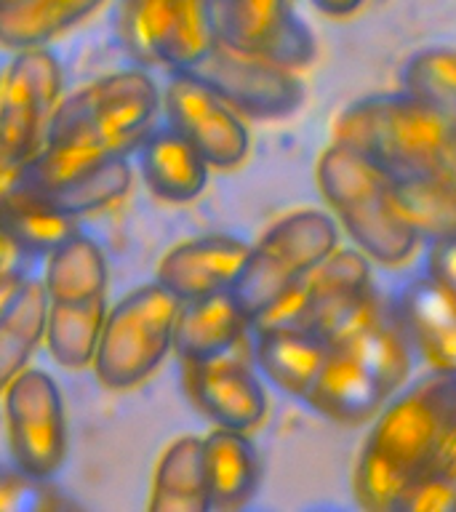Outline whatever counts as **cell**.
<instances>
[{"label": "cell", "instance_id": "6da1fadb", "mask_svg": "<svg viewBox=\"0 0 456 512\" xmlns=\"http://www.w3.org/2000/svg\"><path fill=\"white\" fill-rule=\"evenodd\" d=\"M368 424L352 491L363 510L392 512L456 440V371L430 368L408 379Z\"/></svg>", "mask_w": 456, "mask_h": 512}, {"label": "cell", "instance_id": "7a4b0ae2", "mask_svg": "<svg viewBox=\"0 0 456 512\" xmlns=\"http://www.w3.org/2000/svg\"><path fill=\"white\" fill-rule=\"evenodd\" d=\"M334 142L368 155L398 184L456 179V120L406 91L347 104L334 120Z\"/></svg>", "mask_w": 456, "mask_h": 512}, {"label": "cell", "instance_id": "3957f363", "mask_svg": "<svg viewBox=\"0 0 456 512\" xmlns=\"http://www.w3.org/2000/svg\"><path fill=\"white\" fill-rule=\"evenodd\" d=\"M315 179L336 224L371 262L398 267L422 246L400 203L398 182L368 155L331 139L320 152Z\"/></svg>", "mask_w": 456, "mask_h": 512}, {"label": "cell", "instance_id": "277c9868", "mask_svg": "<svg viewBox=\"0 0 456 512\" xmlns=\"http://www.w3.org/2000/svg\"><path fill=\"white\" fill-rule=\"evenodd\" d=\"M158 115L160 88L147 72H110L59 102L46 144L94 163L118 158L142 144Z\"/></svg>", "mask_w": 456, "mask_h": 512}, {"label": "cell", "instance_id": "5b68a950", "mask_svg": "<svg viewBox=\"0 0 456 512\" xmlns=\"http://www.w3.org/2000/svg\"><path fill=\"white\" fill-rule=\"evenodd\" d=\"M179 310L182 302L158 280L128 291L112 304L91 363L99 384L123 392L147 382L174 350Z\"/></svg>", "mask_w": 456, "mask_h": 512}, {"label": "cell", "instance_id": "8992f818", "mask_svg": "<svg viewBox=\"0 0 456 512\" xmlns=\"http://www.w3.org/2000/svg\"><path fill=\"white\" fill-rule=\"evenodd\" d=\"M336 248L339 224L320 208H299L270 224L251 243L246 264L230 288L251 326Z\"/></svg>", "mask_w": 456, "mask_h": 512}, {"label": "cell", "instance_id": "52a82bcc", "mask_svg": "<svg viewBox=\"0 0 456 512\" xmlns=\"http://www.w3.org/2000/svg\"><path fill=\"white\" fill-rule=\"evenodd\" d=\"M62 94V64L48 46L14 51L0 67V166L24 171L43 150Z\"/></svg>", "mask_w": 456, "mask_h": 512}, {"label": "cell", "instance_id": "ba28073f", "mask_svg": "<svg viewBox=\"0 0 456 512\" xmlns=\"http://www.w3.org/2000/svg\"><path fill=\"white\" fill-rule=\"evenodd\" d=\"M371 288V259L358 248H336L280 302L272 304L254 326L291 328L326 342Z\"/></svg>", "mask_w": 456, "mask_h": 512}, {"label": "cell", "instance_id": "9c48e42d", "mask_svg": "<svg viewBox=\"0 0 456 512\" xmlns=\"http://www.w3.org/2000/svg\"><path fill=\"white\" fill-rule=\"evenodd\" d=\"M11 462L35 480H54L67 462V414L59 384L43 368H24L3 390Z\"/></svg>", "mask_w": 456, "mask_h": 512}, {"label": "cell", "instance_id": "30bf717a", "mask_svg": "<svg viewBox=\"0 0 456 512\" xmlns=\"http://www.w3.org/2000/svg\"><path fill=\"white\" fill-rule=\"evenodd\" d=\"M120 30L136 56L171 72L195 70L216 46L211 0H120Z\"/></svg>", "mask_w": 456, "mask_h": 512}, {"label": "cell", "instance_id": "8fae6325", "mask_svg": "<svg viewBox=\"0 0 456 512\" xmlns=\"http://www.w3.org/2000/svg\"><path fill=\"white\" fill-rule=\"evenodd\" d=\"M160 110L166 115V126L192 144L216 171L238 168L248 158L251 134L243 115L198 75L171 72L160 94Z\"/></svg>", "mask_w": 456, "mask_h": 512}, {"label": "cell", "instance_id": "7c38bea8", "mask_svg": "<svg viewBox=\"0 0 456 512\" xmlns=\"http://www.w3.org/2000/svg\"><path fill=\"white\" fill-rule=\"evenodd\" d=\"M216 43L302 70L318 48L315 35L294 11V0H211Z\"/></svg>", "mask_w": 456, "mask_h": 512}, {"label": "cell", "instance_id": "4fadbf2b", "mask_svg": "<svg viewBox=\"0 0 456 512\" xmlns=\"http://www.w3.org/2000/svg\"><path fill=\"white\" fill-rule=\"evenodd\" d=\"M206 80L232 110L256 120H280L304 104V86L296 70L240 54L216 43L211 54L190 70Z\"/></svg>", "mask_w": 456, "mask_h": 512}, {"label": "cell", "instance_id": "5bb4252c", "mask_svg": "<svg viewBox=\"0 0 456 512\" xmlns=\"http://www.w3.org/2000/svg\"><path fill=\"white\" fill-rule=\"evenodd\" d=\"M326 344L358 360L390 398L411 379L414 344L408 339L395 299L390 302L376 286L339 323Z\"/></svg>", "mask_w": 456, "mask_h": 512}, {"label": "cell", "instance_id": "9a60e30c", "mask_svg": "<svg viewBox=\"0 0 456 512\" xmlns=\"http://www.w3.org/2000/svg\"><path fill=\"white\" fill-rule=\"evenodd\" d=\"M187 398L214 427L251 432L267 419V390L254 368L227 355L182 363Z\"/></svg>", "mask_w": 456, "mask_h": 512}, {"label": "cell", "instance_id": "2e32d148", "mask_svg": "<svg viewBox=\"0 0 456 512\" xmlns=\"http://www.w3.org/2000/svg\"><path fill=\"white\" fill-rule=\"evenodd\" d=\"M248 248L251 243L224 232L184 240L160 259L155 280L182 304L230 291L246 264Z\"/></svg>", "mask_w": 456, "mask_h": 512}, {"label": "cell", "instance_id": "e0dca14e", "mask_svg": "<svg viewBox=\"0 0 456 512\" xmlns=\"http://www.w3.org/2000/svg\"><path fill=\"white\" fill-rule=\"evenodd\" d=\"M390 395L347 352L328 347L315 382L302 398L310 411L342 427H360L379 414Z\"/></svg>", "mask_w": 456, "mask_h": 512}, {"label": "cell", "instance_id": "ac0fdd59", "mask_svg": "<svg viewBox=\"0 0 456 512\" xmlns=\"http://www.w3.org/2000/svg\"><path fill=\"white\" fill-rule=\"evenodd\" d=\"M414 350L430 368L456 371V299L430 275L414 278L395 299Z\"/></svg>", "mask_w": 456, "mask_h": 512}, {"label": "cell", "instance_id": "d6986e66", "mask_svg": "<svg viewBox=\"0 0 456 512\" xmlns=\"http://www.w3.org/2000/svg\"><path fill=\"white\" fill-rule=\"evenodd\" d=\"M251 331V318L232 291L184 302L174 326V352L182 363L227 355Z\"/></svg>", "mask_w": 456, "mask_h": 512}, {"label": "cell", "instance_id": "ffe728a7", "mask_svg": "<svg viewBox=\"0 0 456 512\" xmlns=\"http://www.w3.org/2000/svg\"><path fill=\"white\" fill-rule=\"evenodd\" d=\"M211 510L235 512L254 502L262 486V462L248 432L214 427L203 438Z\"/></svg>", "mask_w": 456, "mask_h": 512}, {"label": "cell", "instance_id": "44dd1931", "mask_svg": "<svg viewBox=\"0 0 456 512\" xmlns=\"http://www.w3.org/2000/svg\"><path fill=\"white\" fill-rule=\"evenodd\" d=\"M136 150L142 179L155 198L166 203H190L206 190L211 166L174 128L155 126Z\"/></svg>", "mask_w": 456, "mask_h": 512}, {"label": "cell", "instance_id": "7402d4cb", "mask_svg": "<svg viewBox=\"0 0 456 512\" xmlns=\"http://www.w3.org/2000/svg\"><path fill=\"white\" fill-rule=\"evenodd\" d=\"M328 344L318 336L291 331V328L254 326V363L259 374L286 392L291 398L302 400L315 382Z\"/></svg>", "mask_w": 456, "mask_h": 512}, {"label": "cell", "instance_id": "603a6c76", "mask_svg": "<svg viewBox=\"0 0 456 512\" xmlns=\"http://www.w3.org/2000/svg\"><path fill=\"white\" fill-rule=\"evenodd\" d=\"M107 0H0V46L43 48L86 22Z\"/></svg>", "mask_w": 456, "mask_h": 512}, {"label": "cell", "instance_id": "cb8c5ba5", "mask_svg": "<svg viewBox=\"0 0 456 512\" xmlns=\"http://www.w3.org/2000/svg\"><path fill=\"white\" fill-rule=\"evenodd\" d=\"M152 512H208L206 462H203V438L182 435L171 440L152 475L150 502Z\"/></svg>", "mask_w": 456, "mask_h": 512}, {"label": "cell", "instance_id": "d4e9b609", "mask_svg": "<svg viewBox=\"0 0 456 512\" xmlns=\"http://www.w3.org/2000/svg\"><path fill=\"white\" fill-rule=\"evenodd\" d=\"M48 294L43 283L27 278L0 312V395L40 350L46 336Z\"/></svg>", "mask_w": 456, "mask_h": 512}, {"label": "cell", "instance_id": "484cf974", "mask_svg": "<svg viewBox=\"0 0 456 512\" xmlns=\"http://www.w3.org/2000/svg\"><path fill=\"white\" fill-rule=\"evenodd\" d=\"M48 302H75L91 296H107L110 267L102 246L86 232H72L46 254V270L40 278Z\"/></svg>", "mask_w": 456, "mask_h": 512}, {"label": "cell", "instance_id": "4316f807", "mask_svg": "<svg viewBox=\"0 0 456 512\" xmlns=\"http://www.w3.org/2000/svg\"><path fill=\"white\" fill-rule=\"evenodd\" d=\"M107 296L75 299V302H48L46 342L51 358L67 371H80L94 363L104 318Z\"/></svg>", "mask_w": 456, "mask_h": 512}, {"label": "cell", "instance_id": "83f0119b", "mask_svg": "<svg viewBox=\"0 0 456 512\" xmlns=\"http://www.w3.org/2000/svg\"><path fill=\"white\" fill-rule=\"evenodd\" d=\"M131 182H134V174L128 166V155H118V158L104 160L99 166L80 171L78 176L56 184L51 190L40 192V195L30 192V195L56 211L78 219L83 214H96V211L112 206L115 200H120L131 190Z\"/></svg>", "mask_w": 456, "mask_h": 512}, {"label": "cell", "instance_id": "f1b7e54d", "mask_svg": "<svg viewBox=\"0 0 456 512\" xmlns=\"http://www.w3.org/2000/svg\"><path fill=\"white\" fill-rule=\"evenodd\" d=\"M0 230L27 256H46L64 238H70L78 227L72 216L56 211L43 200L32 198L30 192L16 187L0 203Z\"/></svg>", "mask_w": 456, "mask_h": 512}, {"label": "cell", "instance_id": "f546056e", "mask_svg": "<svg viewBox=\"0 0 456 512\" xmlns=\"http://www.w3.org/2000/svg\"><path fill=\"white\" fill-rule=\"evenodd\" d=\"M403 91L456 120V48L430 46L416 51L403 67Z\"/></svg>", "mask_w": 456, "mask_h": 512}, {"label": "cell", "instance_id": "4dcf8cb0", "mask_svg": "<svg viewBox=\"0 0 456 512\" xmlns=\"http://www.w3.org/2000/svg\"><path fill=\"white\" fill-rule=\"evenodd\" d=\"M398 192L422 240H456V179L400 182Z\"/></svg>", "mask_w": 456, "mask_h": 512}, {"label": "cell", "instance_id": "1f68e13d", "mask_svg": "<svg viewBox=\"0 0 456 512\" xmlns=\"http://www.w3.org/2000/svg\"><path fill=\"white\" fill-rule=\"evenodd\" d=\"M392 512H456V440L446 454L400 496Z\"/></svg>", "mask_w": 456, "mask_h": 512}, {"label": "cell", "instance_id": "d6a6232c", "mask_svg": "<svg viewBox=\"0 0 456 512\" xmlns=\"http://www.w3.org/2000/svg\"><path fill=\"white\" fill-rule=\"evenodd\" d=\"M78 507L51 486V480H35L24 475L16 464H0V512H43Z\"/></svg>", "mask_w": 456, "mask_h": 512}, {"label": "cell", "instance_id": "836d02e7", "mask_svg": "<svg viewBox=\"0 0 456 512\" xmlns=\"http://www.w3.org/2000/svg\"><path fill=\"white\" fill-rule=\"evenodd\" d=\"M424 275L456 299V240H427Z\"/></svg>", "mask_w": 456, "mask_h": 512}, {"label": "cell", "instance_id": "e575fe53", "mask_svg": "<svg viewBox=\"0 0 456 512\" xmlns=\"http://www.w3.org/2000/svg\"><path fill=\"white\" fill-rule=\"evenodd\" d=\"M312 6L318 8L323 16H331V19H347V16L358 14L360 6L366 0H310Z\"/></svg>", "mask_w": 456, "mask_h": 512}, {"label": "cell", "instance_id": "d590c367", "mask_svg": "<svg viewBox=\"0 0 456 512\" xmlns=\"http://www.w3.org/2000/svg\"><path fill=\"white\" fill-rule=\"evenodd\" d=\"M24 251L16 246L14 240L8 238L6 232L0 230V275L3 272H11V270H24L22 267V259H24Z\"/></svg>", "mask_w": 456, "mask_h": 512}, {"label": "cell", "instance_id": "8d00e7d4", "mask_svg": "<svg viewBox=\"0 0 456 512\" xmlns=\"http://www.w3.org/2000/svg\"><path fill=\"white\" fill-rule=\"evenodd\" d=\"M24 280H27L24 270H11L0 275V312H3V307H6L8 302H11V296L19 291V286H22Z\"/></svg>", "mask_w": 456, "mask_h": 512}, {"label": "cell", "instance_id": "74e56055", "mask_svg": "<svg viewBox=\"0 0 456 512\" xmlns=\"http://www.w3.org/2000/svg\"><path fill=\"white\" fill-rule=\"evenodd\" d=\"M19 179H22V171L0 166V203H3V200H6L16 187H19Z\"/></svg>", "mask_w": 456, "mask_h": 512}]
</instances>
